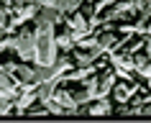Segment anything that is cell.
Returning <instances> with one entry per match:
<instances>
[{"label":"cell","instance_id":"cell-1","mask_svg":"<svg viewBox=\"0 0 151 123\" xmlns=\"http://www.w3.org/2000/svg\"><path fill=\"white\" fill-rule=\"evenodd\" d=\"M13 46H16L18 57L21 59H33L36 62V33H21L16 41H13Z\"/></svg>","mask_w":151,"mask_h":123},{"label":"cell","instance_id":"cell-2","mask_svg":"<svg viewBox=\"0 0 151 123\" xmlns=\"http://www.w3.org/2000/svg\"><path fill=\"white\" fill-rule=\"evenodd\" d=\"M113 85H115V72L103 74V80H100V98H105V95H108V90H110Z\"/></svg>","mask_w":151,"mask_h":123},{"label":"cell","instance_id":"cell-3","mask_svg":"<svg viewBox=\"0 0 151 123\" xmlns=\"http://www.w3.org/2000/svg\"><path fill=\"white\" fill-rule=\"evenodd\" d=\"M133 92H136V85H133V87H126V85H118V90H115V98H118L120 103H123V100H128L131 95H133Z\"/></svg>","mask_w":151,"mask_h":123},{"label":"cell","instance_id":"cell-4","mask_svg":"<svg viewBox=\"0 0 151 123\" xmlns=\"http://www.w3.org/2000/svg\"><path fill=\"white\" fill-rule=\"evenodd\" d=\"M108 110H110V103H108V100H97V105H92L90 108V113L92 115H103V113H108Z\"/></svg>","mask_w":151,"mask_h":123},{"label":"cell","instance_id":"cell-5","mask_svg":"<svg viewBox=\"0 0 151 123\" xmlns=\"http://www.w3.org/2000/svg\"><path fill=\"white\" fill-rule=\"evenodd\" d=\"M33 100H39V92H28V95H21V98H18V108H21V110H26V108L31 105Z\"/></svg>","mask_w":151,"mask_h":123},{"label":"cell","instance_id":"cell-6","mask_svg":"<svg viewBox=\"0 0 151 123\" xmlns=\"http://www.w3.org/2000/svg\"><path fill=\"white\" fill-rule=\"evenodd\" d=\"M69 26H72V28H77V31H85V33H87V28H90L87 21H85L82 16H74V18L69 21Z\"/></svg>","mask_w":151,"mask_h":123},{"label":"cell","instance_id":"cell-7","mask_svg":"<svg viewBox=\"0 0 151 123\" xmlns=\"http://www.w3.org/2000/svg\"><path fill=\"white\" fill-rule=\"evenodd\" d=\"M0 90H5V92H13V82H10L8 72H0Z\"/></svg>","mask_w":151,"mask_h":123},{"label":"cell","instance_id":"cell-8","mask_svg":"<svg viewBox=\"0 0 151 123\" xmlns=\"http://www.w3.org/2000/svg\"><path fill=\"white\" fill-rule=\"evenodd\" d=\"M56 44H59V46H64V49H69V46H72V36L62 33V36H56Z\"/></svg>","mask_w":151,"mask_h":123},{"label":"cell","instance_id":"cell-9","mask_svg":"<svg viewBox=\"0 0 151 123\" xmlns=\"http://www.w3.org/2000/svg\"><path fill=\"white\" fill-rule=\"evenodd\" d=\"M143 49H146V54H149V59H151V39H146V44H143Z\"/></svg>","mask_w":151,"mask_h":123},{"label":"cell","instance_id":"cell-10","mask_svg":"<svg viewBox=\"0 0 151 123\" xmlns=\"http://www.w3.org/2000/svg\"><path fill=\"white\" fill-rule=\"evenodd\" d=\"M0 26L5 28V10H3V8H0Z\"/></svg>","mask_w":151,"mask_h":123},{"label":"cell","instance_id":"cell-11","mask_svg":"<svg viewBox=\"0 0 151 123\" xmlns=\"http://www.w3.org/2000/svg\"><path fill=\"white\" fill-rule=\"evenodd\" d=\"M0 36H3V26H0Z\"/></svg>","mask_w":151,"mask_h":123}]
</instances>
